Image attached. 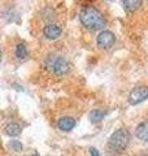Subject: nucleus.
<instances>
[{
	"label": "nucleus",
	"instance_id": "nucleus-1",
	"mask_svg": "<svg viewBox=\"0 0 148 156\" xmlns=\"http://www.w3.org/2000/svg\"><path fill=\"white\" fill-rule=\"evenodd\" d=\"M79 20L82 25L86 29H90V30H100L107 23L101 12L91 5L85 7L82 9L79 13Z\"/></svg>",
	"mask_w": 148,
	"mask_h": 156
},
{
	"label": "nucleus",
	"instance_id": "nucleus-2",
	"mask_svg": "<svg viewBox=\"0 0 148 156\" xmlns=\"http://www.w3.org/2000/svg\"><path fill=\"white\" fill-rule=\"evenodd\" d=\"M130 142V133L126 129H118L108 139V148L115 154H121Z\"/></svg>",
	"mask_w": 148,
	"mask_h": 156
},
{
	"label": "nucleus",
	"instance_id": "nucleus-3",
	"mask_svg": "<svg viewBox=\"0 0 148 156\" xmlns=\"http://www.w3.org/2000/svg\"><path fill=\"white\" fill-rule=\"evenodd\" d=\"M46 68L56 74H66L70 70V64L61 56H49L46 60Z\"/></svg>",
	"mask_w": 148,
	"mask_h": 156
},
{
	"label": "nucleus",
	"instance_id": "nucleus-4",
	"mask_svg": "<svg viewBox=\"0 0 148 156\" xmlns=\"http://www.w3.org/2000/svg\"><path fill=\"white\" fill-rule=\"evenodd\" d=\"M146 99H148V86H138L131 90L129 95V103L132 105L140 104Z\"/></svg>",
	"mask_w": 148,
	"mask_h": 156
},
{
	"label": "nucleus",
	"instance_id": "nucleus-5",
	"mask_svg": "<svg viewBox=\"0 0 148 156\" xmlns=\"http://www.w3.org/2000/svg\"><path fill=\"white\" fill-rule=\"evenodd\" d=\"M115 42H116V37H115V34H113L112 31L109 30H103L99 33V35L96 38V43H97V46L100 47V48H111L113 44H115Z\"/></svg>",
	"mask_w": 148,
	"mask_h": 156
},
{
	"label": "nucleus",
	"instance_id": "nucleus-6",
	"mask_svg": "<svg viewBox=\"0 0 148 156\" xmlns=\"http://www.w3.org/2000/svg\"><path fill=\"white\" fill-rule=\"evenodd\" d=\"M61 33H62L61 27L58 25H56V23H47V25L43 27L44 37L48 38V39H57L61 35Z\"/></svg>",
	"mask_w": 148,
	"mask_h": 156
},
{
	"label": "nucleus",
	"instance_id": "nucleus-7",
	"mask_svg": "<svg viewBox=\"0 0 148 156\" xmlns=\"http://www.w3.org/2000/svg\"><path fill=\"white\" fill-rule=\"evenodd\" d=\"M57 126H58V129L62 130V131H70L74 126H76V120H74L73 117L64 116L58 120Z\"/></svg>",
	"mask_w": 148,
	"mask_h": 156
},
{
	"label": "nucleus",
	"instance_id": "nucleus-8",
	"mask_svg": "<svg viewBox=\"0 0 148 156\" xmlns=\"http://www.w3.org/2000/svg\"><path fill=\"white\" fill-rule=\"evenodd\" d=\"M136 136L143 142H148V121L140 122L136 128Z\"/></svg>",
	"mask_w": 148,
	"mask_h": 156
},
{
	"label": "nucleus",
	"instance_id": "nucleus-9",
	"mask_svg": "<svg viewBox=\"0 0 148 156\" xmlns=\"http://www.w3.org/2000/svg\"><path fill=\"white\" fill-rule=\"evenodd\" d=\"M122 3L127 12H134L142 5V0H122Z\"/></svg>",
	"mask_w": 148,
	"mask_h": 156
},
{
	"label": "nucleus",
	"instance_id": "nucleus-10",
	"mask_svg": "<svg viewBox=\"0 0 148 156\" xmlns=\"http://www.w3.org/2000/svg\"><path fill=\"white\" fill-rule=\"evenodd\" d=\"M4 131H5V134L9 135V136H16L21 133V126L16 122H11L8 124L5 128H4Z\"/></svg>",
	"mask_w": 148,
	"mask_h": 156
},
{
	"label": "nucleus",
	"instance_id": "nucleus-11",
	"mask_svg": "<svg viewBox=\"0 0 148 156\" xmlns=\"http://www.w3.org/2000/svg\"><path fill=\"white\" fill-rule=\"evenodd\" d=\"M88 117H90V120L92 121V122H100V121L105 117V111H103V109H93V111L90 112Z\"/></svg>",
	"mask_w": 148,
	"mask_h": 156
},
{
	"label": "nucleus",
	"instance_id": "nucleus-12",
	"mask_svg": "<svg viewBox=\"0 0 148 156\" xmlns=\"http://www.w3.org/2000/svg\"><path fill=\"white\" fill-rule=\"evenodd\" d=\"M14 55H16L17 58H25L27 56V48L23 43H18L14 48Z\"/></svg>",
	"mask_w": 148,
	"mask_h": 156
},
{
	"label": "nucleus",
	"instance_id": "nucleus-13",
	"mask_svg": "<svg viewBox=\"0 0 148 156\" xmlns=\"http://www.w3.org/2000/svg\"><path fill=\"white\" fill-rule=\"evenodd\" d=\"M11 148L13 150V151H16V152H19V151H22V144H21V142L19 140H11Z\"/></svg>",
	"mask_w": 148,
	"mask_h": 156
},
{
	"label": "nucleus",
	"instance_id": "nucleus-14",
	"mask_svg": "<svg viewBox=\"0 0 148 156\" xmlns=\"http://www.w3.org/2000/svg\"><path fill=\"white\" fill-rule=\"evenodd\" d=\"M90 155H91V156H100V154H99V151H97L96 148H93V147H91V148H90Z\"/></svg>",
	"mask_w": 148,
	"mask_h": 156
},
{
	"label": "nucleus",
	"instance_id": "nucleus-15",
	"mask_svg": "<svg viewBox=\"0 0 148 156\" xmlns=\"http://www.w3.org/2000/svg\"><path fill=\"white\" fill-rule=\"evenodd\" d=\"M34 156H38V155H34Z\"/></svg>",
	"mask_w": 148,
	"mask_h": 156
}]
</instances>
